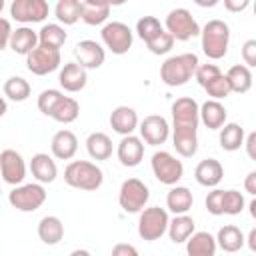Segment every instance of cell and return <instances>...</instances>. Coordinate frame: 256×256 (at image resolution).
<instances>
[{
	"instance_id": "47",
	"label": "cell",
	"mask_w": 256,
	"mask_h": 256,
	"mask_svg": "<svg viewBox=\"0 0 256 256\" xmlns=\"http://www.w3.org/2000/svg\"><path fill=\"white\" fill-rule=\"evenodd\" d=\"M248 0H224V8L230 12H242L248 8Z\"/></svg>"
},
{
	"instance_id": "9",
	"label": "cell",
	"mask_w": 256,
	"mask_h": 256,
	"mask_svg": "<svg viewBox=\"0 0 256 256\" xmlns=\"http://www.w3.org/2000/svg\"><path fill=\"white\" fill-rule=\"evenodd\" d=\"M150 164H152V172H154L156 180L166 184V186H176L180 182V178L184 176L182 162L176 156H172L170 152H166V150L154 152Z\"/></svg>"
},
{
	"instance_id": "31",
	"label": "cell",
	"mask_w": 256,
	"mask_h": 256,
	"mask_svg": "<svg viewBox=\"0 0 256 256\" xmlns=\"http://www.w3.org/2000/svg\"><path fill=\"white\" fill-rule=\"evenodd\" d=\"M86 150L92 160H108L112 156V140L104 132H92L86 138Z\"/></svg>"
},
{
	"instance_id": "14",
	"label": "cell",
	"mask_w": 256,
	"mask_h": 256,
	"mask_svg": "<svg viewBox=\"0 0 256 256\" xmlns=\"http://www.w3.org/2000/svg\"><path fill=\"white\" fill-rule=\"evenodd\" d=\"M138 130H140V140L150 146L164 144L170 136V126H168L166 118L158 116V114H150L142 122H138Z\"/></svg>"
},
{
	"instance_id": "29",
	"label": "cell",
	"mask_w": 256,
	"mask_h": 256,
	"mask_svg": "<svg viewBox=\"0 0 256 256\" xmlns=\"http://www.w3.org/2000/svg\"><path fill=\"white\" fill-rule=\"evenodd\" d=\"M194 228H196V224L188 214H178L168 222V230L166 232H168V236H170V240L174 244H182L194 234Z\"/></svg>"
},
{
	"instance_id": "40",
	"label": "cell",
	"mask_w": 256,
	"mask_h": 256,
	"mask_svg": "<svg viewBox=\"0 0 256 256\" xmlns=\"http://www.w3.org/2000/svg\"><path fill=\"white\" fill-rule=\"evenodd\" d=\"M204 90H206V94L210 96V100H218V102H220L222 98H226V96L232 94L230 84H228V80H226L224 74H220L218 78H214L212 82H208V84L204 86Z\"/></svg>"
},
{
	"instance_id": "51",
	"label": "cell",
	"mask_w": 256,
	"mask_h": 256,
	"mask_svg": "<svg viewBox=\"0 0 256 256\" xmlns=\"http://www.w3.org/2000/svg\"><path fill=\"white\" fill-rule=\"evenodd\" d=\"M68 256H92L88 250H84V248H78V250H72Z\"/></svg>"
},
{
	"instance_id": "35",
	"label": "cell",
	"mask_w": 256,
	"mask_h": 256,
	"mask_svg": "<svg viewBox=\"0 0 256 256\" xmlns=\"http://www.w3.org/2000/svg\"><path fill=\"white\" fill-rule=\"evenodd\" d=\"M78 114H80V104L70 96H62L60 102L56 104L54 112L50 114V118H54L60 124H70L78 118Z\"/></svg>"
},
{
	"instance_id": "21",
	"label": "cell",
	"mask_w": 256,
	"mask_h": 256,
	"mask_svg": "<svg viewBox=\"0 0 256 256\" xmlns=\"http://www.w3.org/2000/svg\"><path fill=\"white\" fill-rule=\"evenodd\" d=\"M50 150H52V156L58 158V160H70V158H74V154L78 150V138H76V134L72 130H58L52 136Z\"/></svg>"
},
{
	"instance_id": "11",
	"label": "cell",
	"mask_w": 256,
	"mask_h": 256,
	"mask_svg": "<svg viewBox=\"0 0 256 256\" xmlns=\"http://www.w3.org/2000/svg\"><path fill=\"white\" fill-rule=\"evenodd\" d=\"M60 62H62L60 50H50L40 44L26 56V68L36 76H46V74L58 70Z\"/></svg>"
},
{
	"instance_id": "53",
	"label": "cell",
	"mask_w": 256,
	"mask_h": 256,
	"mask_svg": "<svg viewBox=\"0 0 256 256\" xmlns=\"http://www.w3.org/2000/svg\"><path fill=\"white\" fill-rule=\"evenodd\" d=\"M250 214L256 218V200H252V202H250Z\"/></svg>"
},
{
	"instance_id": "19",
	"label": "cell",
	"mask_w": 256,
	"mask_h": 256,
	"mask_svg": "<svg viewBox=\"0 0 256 256\" xmlns=\"http://www.w3.org/2000/svg\"><path fill=\"white\" fill-rule=\"evenodd\" d=\"M194 178L200 186L216 188L220 184V180L224 178V168L216 158H206V160L198 162V166L194 170Z\"/></svg>"
},
{
	"instance_id": "1",
	"label": "cell",
	"mask_w": 256,
	"mask_h": 256,
	"mask_svg": "<svg viewBox=\"0 0 256 256\" xmlns=\"http://www.w3.org/2000/svg\"><path fill=\"white\" fill-rule=\"evenodd\" d=\"M198 102L182 96L172 102V142L180 156L192 158L198 152Z\"/></svg>"
},
{
	"instance_id": "26",
	"label": "cell",
	"mask_w": 256,
	"mask_h": 256,
	"mask_svg": "<svg viewBox=\"0 0 256 256\" xmlns=\"http://www.w3.org/2000/svg\"><path fill=\"white\" fill-rule=\"evenodd\" d=\"M38 238L44 244H48V246L58 244L64 238V224H62V220L58 216H44L38 222Z\"/></svg>"
},
{
	"instance_id": "4",
	"label": "cell",
	"mask_w": 256,
	"mask_h": 256,
	"mask_svg": "<svg viewBox=\"0 0 256 256\" xmlns=\"http://www.w3.org/2000/svg\"><path fill=\"white\" fill-rule=\"evenodd\" d=\"M104 174L102 170L88 160H74L64 168V182L78 190H98L102 186Z\"/></svg>"
},
{
	"instance_id": "22",
	"label": "cell",
	"mask_w": 256,
	"mask_h": 256,
	"mask_svg": "<svg viewBox=\"0 0 256 256\" xmlns=\"http://www.w3.org/2000/svg\"><path fill=\"white\" fill-rule=\"evenodd\" d=\"M30 172L38 180V184H50L58 176V166H56L52 156H48L44 152H38L30 160Z\"/></svg>"
},
{
	"instance_id": "41",
	"label": "cell",
	"mask_w": 256,
	"mask_h": 256,
	"mask_svg": "<svg viewBox=\"0 0 256 256\" xmlns=\"http://www.w3.org/2000/svg\"><path fill=\"white\" fill-rule=\"evenodd\" d=\"M146 46H148V50H150L152 54L160 56V54H166V52L172 50V46H174V38H172L166 30H162V32H160L156 38H152Z\"/></svg>"
},
{
	"instance_id": "16",
	"label": "cell",
	"mask_w": 256,
	"mask_h": 256,
	"mask_svg": "<svg viewBox=\"0 0 256 256\" xmlns=\"http://www.w3.org/2000/svg\"><path fill=\"white\" fill-rule=\"evenodd\" d=\"M116 154H118V160H120L122 166L134 168V166H138V164L142 162V158H144V144H142V140H140L138 136H134V134L122 136V140L118 142Z\"/></svg>"
},
{
	"instance_id": "8",
	"label": "cell",
	"mask_w": 256,
	"mask_h": 256,
	"mask_svg": "<svg viewBox=\"0 0 256 256\" xmlns=\"http://www.w3.org/2000/svg\"><path fill=\"white\" fill-rule=\"evenodd\" d=\"M8 202L12 204V208H16L20 212H34L46 202V190L38 182L20 184V186H14L10 190Z\"/></svg>"
},
{
	"instance_id": "5",
	"label": "cell",
	"mask_w": 256,
	"mask_h": 256,
	"mask_svg": "<svg viewBox=\"0 0 256 256\" xmlns=\"http://www.w3.org/2000/svg\"><path fill=\"white\" fill-rule=\"evenodd\" d=\"M164 30L180 42H186L190 38L200 36V26L196 22V18L190 14V10L186 8H174L168 12L166 20H164Z\"/></svg>"
},
{
	"instance_id": "7",
	"label": "cell",
	"mask_w": 256,
	"mask_h": 256,
	"mask_svg": "<svg viewBox=\"0 0 256 256\" xmlns=\"http://www.w3.org/2000/svg\"><path fill=\"white\" fill-rule=\"evenodd\" d=\"M148 198H150V190L138 178L124 180L122 186H120V192H118V204L128 214L142 212L144 206H146V202H148Z\"/></svg>"
},
{
	"instance_id": "52",
	"label": "cell",
	"mask_w": 256,
	"mask_h": 256,
	"mask_svg": "<svg viewBox=\"0 0 256 256\" xmlns=\"http://www.w3.org/2000/svg\"><path fill=\"white\" fill-rule=\"evenodd\" d=\"M6 110H8V104H6V100H4V96H0V118L6 114Z\"/></svg>"
},
{
	"instance_id": "44",
	"label": "cell",
	"mask_w": 256,
	"mask_h": 256,
	"mask_svg": "<svg viewBox=\"0 0 256 256\" xmlns=\"http://www.w3.org/2000/svg\"><path fill=\"white\" fill-rule=\"evenodd\" d=\"M242 60L246 68L256 66V40H246L242 44Z\"/></svg>"
},
{
	"instance_id": "38",
	"label": "cell",
	"mask_w": 256,
	"mask_h": 256,
	"mask_svg": "<svg viewBox=\"0 0 256 256\" xmlns=\"http://www.w3.org/2000/svg\"><path fill=\"white\" fill-rule=\"evenodd\" d=\"M244 196L238 192V190H224V196H222V212L224 214H230V216H236L244 210Z\"/></svg>"
},
{
	"instance_id": "18",
	"label": "cell",
	"mask_w": 256,
	"mask_h": 256,
	"mask_svg": "<svg viewBox=\"0 0 256 256\" xmlns=\"http://www.w3.org/2000/svg\"><path fill=\"white\" fill-rule=\"evenodd\" d=\"M226 108L218 100H206L202 106H198V118L208 130H220L226 124Z\"/></svg>"
},
{
	"instance_id": "17",
	"label": "cell",
	"mask_w": 256,
	"mask_h": 256,
	"mask_svg": "<svg viewBox=\"0 0 256 256\" xmlns=\"http://www.w3.org/2000/svg\"><path fill=\"white\" fill-rule=\"evenodd\" d=\"M58 82H60V86L66 92H80L86 86V82H88V74H86V70L80 64H76L72 60V62H66L60 68Z\"/></svg>"
},
{
	"instance_id": "48",
	"label": "cell",
	"mask_w": 256,
	"mask_h": 256,
	"mask_svg": "<svg viewBox=\"0 0 256 256\" xmlns=\"http://www.w3.org/2000/svg\"><path fill=\"white\" fill-rule=\"evenodd\" d=\"M244 146H246V152L252 160H256V132H250L244 140Z\"/></svg>"
},
{
	"instance_id": "20",
	"label": "cell",
	"mask_w": 256,
	"mask_h": 256,
	"mask_svg": "<svg viewBox=\"0 0 256 256\" xmlns=\"http://www.w3.org/2000/svg\"><path fill=\"white\" fill-rule=\"evenodd\" d=\"M110 126L120 136H130L138 128V114L130 106H116L110 114Z\"/></svg>"
},
{
	"instance_id": "24",
	"label": "cell",
	"mask_w": 256,
	"mask_h": 256,
	"mask_svg": "<svg viewBox=\"0 0 256 256\" xmlns=\"http://www.w3.org/2000/svg\"><path fill=\"white\" fill-rule=\"evenodd\" d=\"M10 50L22 56H28L36 46H38V32L28 28V26H20L16 30H12L10 42H8Z\"/></svg>"
},
{
	"instance_id": "25",
	"label": "cell",
	"mask_w": 256,
	"mask_h": 256,
	"mask_svg": "<svg viewBox=\"0 0 256 256\" xmlns=\"http://www.w3.org/2000/svg\"><path fill=\"white\" fill-rule=\"evenodd\" d=\"M216 240L210 232H194L186 240V256H216Z\"/></svg>"
},
{
	"instance_id": "45",
	"label": "cell",
	"mask_w": 256,
	"mask_h": 256,
	"mask_svg": "<svg viewBox=\"0 0 256 256\" xmlns=\"http://www.w3.org/2000/svg\"><path fill=\"white\" fill-rule=\"evenodd\" d=\"M10 36H12V26L6 18L0 16V50H4L10 42Z\"/></svg>"
},
{
	"instance_id": "49",
	"label": "cell",
	"mask_w": 256,
	"mask_h": 256,
	"mask_svg": "<svg viewBox=\"0 0 256 256\" xmlns=\"http://www.w3.org/2000/svg\"><path fill=\"white\" fill-rule=\"evenodd\" d=\"M244 190H246L250 196L256 194V172H254V170L248 172V176H246V180H244Z\"/></svg>"
},
{
	"instance_id": "28",
	"label": "cell",
	"mask_w": 256,
	"mask_h": 256,
	"mask_svg": "<svg viewBox=\"0 0 256 256\" xmlns=\"http://www.w3.org/2000/svg\"><path fill=\"white\" fill-rule=\"evenodd\" d=\"M216 240V246L222 248L224 252H238L242 246H244V234L238 226L234 224H226L218 230V236L214 238Z\"/></svg>"
},
{
	"instance_id": "12",
	"label": "cell",
	"mask_w": 256,
	"mask_h": 256,
	"mask_svg": "<svg viewBox=\"0 0 256 256\" xmlns=\"http://www.w3.org/2000/svg\"><path fill=\"white\" fill-rule=\"evenodd\" d=\"M50 12L46 0H14L10 4V16L22 24L42 22Z\"/></svg>"
},
{
	"instance_id": "33",
	"label": "cell",
	"mask_w": 256,
	"mask_h": 256,
	"mask_svg": "<svg viewBox=\"0 0 256 256\" xmlns=\"http://www.w3.org/2000/svg\"><path fill=\"white\" fill-rule=\"evenodd\" d=\"M220 148L226 152H234L244 144V128L236 122H226L220 128V136H218Z\"/></svg>"
},
{
	"instance_id": "23",
	"label": "cell",
	"mask_w": 256,
	"mask_h": 256,
	"mask_svg": "<svg viewBox=\"0 0 256 256\" xmlns=\"http://www.w3.org/2000/svg\"><path fill=\"white\" fill-rule=\"evenodd\" d=\"M110 16V2L104 0H82L80 2V20L88 26H100Z\"/></svg>"
},
{
	"instance_id": "13",
	"label": "cell",
	"mask_w": 256,
	"mask_h": 256,
	"mask_svg": "<svg viewBox=\"0 0 256 256\" xmlns=\"http://www.w3.org/2000/svg\"><path fill=\"white\" fill-rule=\"evenodd\" d=\"M0 174L6 184L20 186L26 178V162L20 156V152L6 148L0 152Z\"/></svg>"
},
{
	"instance_id": "32",
	"label": "cell",
	"mask_w": 256,
	"mask_h": 256,
	"mask_svg": "<svg viewBox=\"0 0 256 256\" xmlns=\"http://www.w3.org/2000/svg\"><path fill=\"white\" fill-rule=\"evenodd\" d=\"M68 34L60 24H44L38 30V44L50 50H60L66 42Z\"/></svg>"
},
{
	"instance_id": "30",
	"label": "cell",
	"mask_w": 256,
	"mask_h": 256,
	"mask_svg": "<svg viewBox=\"0 0 256 256\" xmlns=\"http://www.w3.org/2000/svg\"><path fill=\"white\" fill-rule=\"evenodd\" d=\"M224 76H226V80L230 84V90L236 92V94H246L252 88V72L244 64L230 66Z\"/></svg>"
},
{
	"instance_id": "42",
	"label": "cell",
	"mask_w": 256,
	"mask_h": 256,
	"mask_svg": "<svg viewBox=\"0 0 256 256\" xmlns=\"http://www.w3.org/2000/svg\"><path fill=\"white\" fill-rule=\"evenodd\" d=\"M222 72H220V68L216 66V64H198V68H196V72H194V78H196V82L204 88L208 82H212L214 78H218Z\"/></svg>"
},
{
	"instance_id": "43",
	"label": "cell",
	"mask_w": 256,
	"mask_h": 256,
	"mask_svg": "<svg viewBox=\"0 0 256 256\" xmlns=\"http://www.w3.org/2000/svg\"><path fill=\"white\" fill-rule=\"evenodd\" d=\"M222 196H224V190L220 188H214L212 192H208L206 196V210L212 214V216H222Z\"/></svg>"
},
{
	"instance_id": "46",
	"label": "cell",
	"mask_w": 256,
	"mask_h": 256,
	"mask_svg": "<svg viewBox=\"0 0 256 256\" xmlns=\"http://www.w3.org/2000/svg\"><path fill=\"white\" fill-rule=\"evenodd\" d=\"M112 256H140L138 250L132 246V244H126V242H120L112 248Z\"/></svg>"
},
{
	"instance_id": "37",
	"label": "cell",
	"mask_w": 256,
	"mask_h": 256,
	"mask_svg": "<svg viewBox=\"0 0 256 256\" xmlns=\"http://www.w3.org/2000/svg\"><path fill=\"white\" fill-rule=\"evenodd\" d=\"M162 30H164V26H162L160 20L154 18V16H142V18L136 22V34H138L146 44H148L152 38H156Z\"/></svg>"
},
{
	"instance_id": "15",
	"label": "cell",
	"mask_w": 256,
	"mask_h": 256,
	"mask_svg": "<svg viewBox=\"0 0 256 256\" xmlns=\"http://www.w3.org/2000/svg\"><path fill=\"white\" fill-rule=\"evenodd\" d=\"M74 62L80 64L84 70H94L104 64L106 52L96 40H80L74 46Z\"/></svg>"
},
{
	"instance_id": "6",
	"label": "cell",
	"mask_w": 256,
	"mask_h": 256,
	"mask_svg": "<svg viewBox=\"0 0 256 256\" xmlns=\"http://www.w3.org/2000/svg\"><path fill=\"white\" fill-rule=\"evenodd\" d=\"M168 212L160 206H150L140 212L138 218V236L146 242H154L162 238V234L168 230Z\"/></svg>"
},
{
	"instance_id": "10",
	"label": "cell",
	"mask_w": 256,
	"mask_h": 256,
	"mask_svg": "<svg viewBox=\"0 0 256 256\" xmlns=\"http://www.w3.org/2000/svg\"><path fill=\"white\" fill-rule=\"evenodd\" d=\"M100 36H102L104 46H106L112 54H118V56H120V54H126V52L132 48V42H134V34H132V30L128 28V24L118 22V20L104 24Z\"/></svg>"
},
{
	"instance_id": "34",
	"label": "cell",
	"mask_w": 256,
	"mask_h": 256,
	"mask_svg": "<svg viewBox=\"0 0 256 256\" xmlns=\"http://www.w3.org/2000/svg\"><path fill=\"white\" fill-rule=\"evenodd\" d=\"M54 16L64 26L76 24L80 20V0H58L54 6Z\"/></svg>"
},
{
	"instance_id": "50",
	"label": "cell",
	"mask_w": 256,
	"mask_h": 256,
	"mask_svg": "<svg viewBox=\"0 0 256 256\" xmlns=\"http://www.w3.org/2000/svg\"><path fill=\"white\" fill-rule=\"evenodd\" d=\"M248 246H250V250H256V228H252L248 234Z\"/></svg>"
},
{
	"instance_id": "2",
	"label": "cell",
	"mask_w": 256,
	"mask_h": 256,
	"mask_svg": "<svg viewBox=\"0 0 256 256\" xmlns=\"http://www.w3.org/2000/svg\"><path fill=\"white\" fill-rule=\"evenodd\" d=\"M198 56L194 52H184V54H176L164 60V64L160 66V80L166 86H184L188 80H192L196 68H198Z\"/></svg>"
},
{
	"instance_id": "36",
	"label": "cell",
	"mask_w": 256,
	"mask_h": 256,
	"mask_svg": "<svg viewBox=\"0 0 256 256\" xmlns=\"http://www.w3.org/2000/svg\"><path fill=\"white\" fill-rule=\"evenodd\" d=\"M30 84L22 76H10L4 82V96L10 98L12 102H24L30 96Z\"/></svg>"
},
{
	"instance_id": "3",
	"label": "cell",
	"mask_w": 256,
	"mask_h": 256,
	"mask_svg": "<svg viewBox=\"0 0 256 256\" xmlns=\"http://www.w3.org/2000/svg\"><path fill=\"white\" fill-rule=\"evenodd\" d=\"M200 38H202V52L210 60H220L226 56L230 44V28L224 20L218 18L208 20L200 30Z\"/></svg>"
},
{
	"instance_id": "27",
	"label": "cell",
	"mask_w": 256,
	"mask_h": 256,
	"mask_svg": "<svg viewBox=\"0 0 256 256\" xmlns=\"http://www.w3.org/2000/svg\"><path fill=\"white\" fill-rule=\"evenodd\" d=\"M194 204V196L186 186H172L170 192L166 194V206L170 212L178 214H186Z\"/></svg>"
},
{
	"instance_id": "39",
	"label": "cell",
	"mask_w": 256,
	"mask_h": 256,
	"mask_svg": "<svg viewBox=\"0 0 256 256\" xmlns=\"http://www.w3.org/2000/svg\"><path fill=\"white\" fill-rule=\"evenodd\" d=\"M64 94L60 92V90H56V88H48V90H42L40 92V96H38V110L44 114V116H50L52 112H54V108H56V104L60 102V98H62Z\"/></svg>"
},
{
	"instance_id": "54",
	"label": "cell",
	"mask_w": 256,
	"mask_h": 256,
	"mask_svg": "<svg viewBox=\"0 0 256 256\" xmlns=\"http://www.w3.org/2000/svg\"><path fill=\"white\" fill-rule=\"evenodd\" d=\"M4 10V0H0V12Z\"/></svg>"
}]
</instances>
